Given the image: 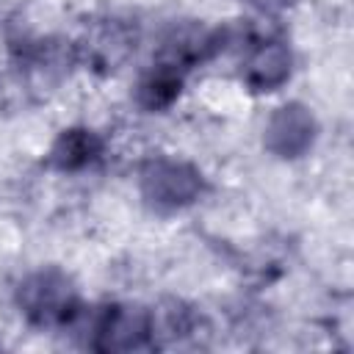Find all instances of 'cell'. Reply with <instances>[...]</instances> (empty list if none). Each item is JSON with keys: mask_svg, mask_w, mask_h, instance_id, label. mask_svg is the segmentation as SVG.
Listing matches in <instances>:
<instances>
[{"mask_svg": "<svg viewBox=\"0 0 354 354\" xmlns=\"http://www.w3.org/2000/svg\"><path fill=\"white\" fill-rule=\"evenodd\" d=\"M94 149H97V141H94L91 133H86V130H72V133H66V136L58 141V147H55L53 155H55L58 166L75 169V166L88 163V160L94 158Z\"/></svg>", "mask_w": 354, "mask_h": 354, "instance_id": "cell-6", "label": "cell"}, {"mask_svg": "<svg viewBox=\"0 0 354 354\" xmlns=\"http://www.w3.org/2000/svg\"><path fill=\"white\" fill-rule=\"evenodd\" d=\"M180 91V77L169 69H160L155 72L149 80H144L141 86V100L149 105V108H160V105H169Z\"/></svg>", "mask_w": 354, "mask_h": 354, "instance_id": "cell-7", "label": "cell"}, {"mask_svg": "<svg viewBox=\"0 0 354 354\" xmlns=\"http://www.w3.org/2000/svg\"><path fill=\"white\" fill-rule=\"evenodd\" d=\"M252 6H257V8H263V11H274V8H282L288 0H249Z\"/></svg>", "mask_w": 354, "mask_h": 354, "instance_id": "cell-8", "label": "cell"}, {"mask_svg": "<svg viewBox=\"0 0 354 354\" xmlns=\"http://www.w3.org/2000/svg\"><path fill=\"white\" fill-rule=\"evenodd\" d=\"M288 69H290V55L282 44H266L249 64V80L257 86V88H271V86H279L285 77H288Z\"/></svg>", "mask_w": 354, "mask_h": 354, "instance_id": "cell-5", "label": "cell"}, {"mask_svg": "<svg viewBox=\"0 0 354 354\" xmlns=\"http://www.w3.org/2000/svg\"><path fill=\"white\" fill-rule=\"evenodd\" d=\"M19 307L36 324H61L75 310V293L61 274L47 271L30 277L19 288Z\"/></svg>", "mask_w": 354, "mask_h": 354, "instance_id": "cell-1", "label": "cell"}, {"mask_svg": "<svg viewBox=\"0 0 354 354\" xmlns=\"http://www.w3.org/2000/svg\"><path fill=\"white\" fill-rule=\"evenodd\" d=\"M199 174L183 163H155L144 174V194L160 207H177L196 196Z\"/></svg>", "mask_w": 354, "mask_h": 354, "instance_id": "cell-3", "label": "cell"}, {"mask_svg": "<svg viewBox=\"0 0 354 354\" xmlns=\"http://www.w3.org/2000/svg\"><path fill=\"white\" fill-rule=\"evenodd\" d=\"M313 141V119L299 105H285L268 124V147L285 158L304 152Z\"/></svg>", "mask_w": 354, "mask_h": 354, "instance_id": "cell-4", "label": "cell"}, {"mask_svg": "<svg viewBox=\"0 0 354 354\" xmlns=\"http://www.w3.org/2000/svg\"><path fill=\"white\" fill-rule=\"evenodd\" d=\"M149 337V313L141 307H113L97 324V348L102 351L141 348Z\"/></svg>", "mask_w": 354, "mask_h": 354, "instance_id": "cell-2", "label": "cell"}]
</instances>
